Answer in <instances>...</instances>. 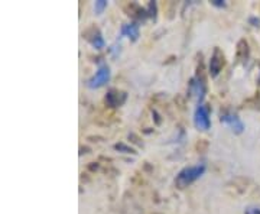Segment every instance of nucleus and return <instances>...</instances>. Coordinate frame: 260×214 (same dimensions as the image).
I'll list each match as a JSON object with an SVG mask.
<instances>
[{
    "label": "nucleus",
    "mask_w": 260,
    "mask_h": 214,
    "mask_svg": "<svg viewBox=\"0 0 260 214\" xmlns=\"http://www.w3.org/2000/svg\"><path fill=\"white\" fill-rule=\"evenodd\" d=\"M194 125L198 131H208L211 126L210 107L207 104H198L194 115Z\"/></svg>",
    "instance_id": "2"
},
{
    "label": "nucleus",
    "mask_w": 260,
    "mask_h": 214,
    "mask_svg": "<svg viewBox=\"0 0 260 214\" xmlns=\"http://www.w3.org/2000/svg\"><path fill=\"white\" fill-rule=\"evenodd\" d=\"M122 36H129L131 41H136L139 38V25L136 22L131 23H125L120 29Z\"/></svg>",
    "instance_id": "8"
},
{
    "label": "nucleus",
    "mask_w": 260,
    "mask_h": 214,
    "mask_svg": "<svg viewBox=\"0 0 260 214\" xmlns=\"http://www.w3.org/2000/svg\"><path fill=\"white\" fill-rule=\"evenodd\" d=\"M244 214H260V207H247Z\"/></svg>",
    "instance_id": "12"
},
{
    "label": "nucleus",
    "mask_w": 260,
    "mask_h": 214,
    "mask_svg": "<svg viewBox=\"0 0 260 214\" xmlns=\"http://www.w3.org/2000/svg\"><path fill=\"white\" fill-rule=\"evenodd\" d=\"M110 80V68L107 64H100L96 74L88 80V87L90 88H100L104 84H107Z\"/></svg>",
    "instance_id": "3"
},
{
    "label": "nucleus",
    "mask_w": 260,
    "mask_h": 214,
    "mask_svg": "<svg viewBox=\"0 0 260 214\" xmlns=\"http://www.w3.org/2000/svg\"><path fill=\"white\" fill-rule=\"evenodd\" d=\"M205 172V165L196 164L193 166H185L184 169H181L175 178V185L184 190L187 187H190L193 182H195L198 178H201Z\"/></svg>",
    "instance_id": "1"
},
{
    "label": "nucleus",
    "mask_w": 260,
    "mask_h": 214,
    "mask_svg": "<svg viewBox=\"0 0 260 214\" xmlns=\"http://www.w3.org/2000/svg\"><path fill=\"white\" fill-rule=\"evenodd\" d=\"M190 93L201 104V101L204 100V96H205V82H204V80L199 78V77L193 78L190 82Z\"/></svg>",
    "instance_id": "7"
},
{
    "label": "nucleus",
    "mask_w": 260,
    "mask_h": 214,
    "mask_svg": "<svg viewBox=\"0 0 260 214\" xmlns=\"http://www.w3.org/2000/svg\"><path fill=\"white\" fill-rule=\"evenodd\" d=\"M211 3L214 4V6H217V7H224V6H226V3L221 1V0H212Z\"/></svg>",
    "instance_id": "13"
},
{
    "label": "nucleus",
    "mask_w": 260,
    "mask_h": 214,
    "mask_svg": "<svg viewBox=\"0 0 260 214\" xmlns=\"http://www.w3.org/2000/svg\"><path fill=\"white\" fill-rule=\"evenodd\" d=\"M87 39H88V42H90L96 50L104 48V39H103V36H101V33H100L98 29H93V35H91V36H87Z\"/></svg>",
    "instance_id": "9"
},
{
    "label": "nucleus",
    "mask_w": 260,
    "mask_h": 214,
    "mask_svg": "<svg viewBox=\"0 0 260 214\" xmlns=\"http://www.w3.org/2000/svg\"><path fill=\"white\" fill-rule=\"evenodd\" d=\"M224 67V55L220 51V48H215L210 60V74L211 77H217L220 74V71Z\"/></svg>",
    "instance_id": "6"
},
{
    "label": "nucleus",
    "mask_w": 260,
    "mask_h": 214,
    "mask_svg": "<svg viewBox=\"0 0 260 214\" xmlns=\"http://www.w3.org/2000/svg\"><path fill=\"white\" fill-rule=\"evenodd\" d=\"M106 7H107V1H104V0H97L94 3V10H96L97 15H101Z\"/></svg>",
    "instance_id": "10"
},
{
    "label": "nucleus",
    "mask_w": 260,
    "mask_h": 214,
    "mask_svg": "<svg viewBox=\"0 0 260 214\" xmlns=\"http://www.w3.org/2000/svg\"><path fill=\"white\" fill-rule=\"evenodd\" d=\"M114 148L117 149V150H122V152H125V153H134V150L129 146H126L125 143H116L114 145Z\"/></svg>",
    "instance_id": "11"
},
{
    "label": "nucleus",
    "mask_w": 260,
    "mask_h": 214,
    "mask_svg": "<svg viewBox=\"0 0 260 214\" xmlns=\"http://www.w3.org/2000/svg\"><path fill=\"white\" fill-rule=\"evenodd\" d=\"M220 120H221V123H226L227 126H230V129L237 135H240L244 131V123L240 120V117L234 115V113H231V112L223 113Z\"/></svg>",
    "instance_id": "4"
},
{
    "label": "nucleus",
    "mask_w": 260,
    "mask_h": 214,
    "mask_svg": "<svg viewBox=\"0 0 260 214\" xmlns=\"http://www.w3.org/2000/svg\"><path fill=\"white\" fill-rule=\"evenodd\" d=\"M126 99H128V94L125 91L117 90V88H112V90L107 91L104 101L109 107H120L126 101Z\"/></svg>",
    "instance_id": "5"
}]
</instances>
